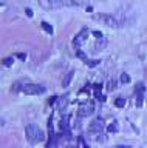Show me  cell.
Returning <instances> with one entry per match:
<instances>
[{
  "label": "cell",
  "instance_id": "cell-1",
  "mask_svg": "<svg viewBox=\"0 0 147 148\" xmlns=\"http://www.w3.org/2000/svg\"><path fill=\"white\" fill-rule=\"evenodd\" d=\"M25 134H26V139H28L30 143H39L40 140H43V137H45L43 131L40 130L39 125H36V123H28L26 125Z\"/></svg>",
  "mask_w": 147,
  "mask_h": 148
},
{
  "label": "cell",
  "instance_id": "cell-15",
  "mask_svg": "<svg viewBox=\"0 0 147 148\" xmlns=\"http://www.w3.org/2000/svg\"><path fill=\"white\" fill-rule=\"evenodd\" d=\"M128 82H130V76L127 73H122L121 74V83H128Z\"/></svg>",
  "mask_w": 147,
  "mask_h": 148
},
{
  "label": "cell",
  "instance_id": "cell-11",
  "mask_svg": "<svg viewBox=\"0 0 147 148\" xmlns=\"http://www.w3.org/2000/svg\"><path fill=\"white\" fill-rule=\"evenodd\" d=\"M73 74H75V71H68L65 74V77H63V80H62V85L63 86H68L70 85V82H71V79H73Z\"/></svg>",
  "mask_w": 147,
  "mask_h": 148
},
{
  "label": "cell",
  "instance_id": "cell-13",
  "mask_svg": "<svg viewBox=\"0 0 147 148\" xmlns=\"http://www.w3.org/2000/svg\"><path fill=\"white\" fill-rule=\"evenodd\" d=\"M115 105L116 106H124L126 105V99H124L122 96H118L116 99H115Z\"/></svg>",
  "mask_w": 147,
  "mask_h": 148
},
{
  "label": "cell",
  "instance_id": "cell-19",
  "mask_svg": "<svg viewBox=\"0 0 147 148\" xmlns=\"http://www.w3.org/2000/svg\"><path fill=\"white\" fill-rule=\"evenodd\" d=\"M84 2L85 0H71L70 3H73V5H84Z\"/></svg>",
  "mask_w": 147,
  "mask_h": 148
},
{
  "label": "cell",
  "instance_id": "cell-7",
  "mask_svg": "<svg viewBox=\"0 0 147 148\" xmlns=\"http://www.w3.org/2000/svg\"><path fill=\"white\" fill-rule=\"evenodd\" d=\"M88 34H90V31L87 29V28H84L79 34H77L75 39H73V45L75 46H81V45H84L85 42H87V39H88Z\"/></svg>",
  "mask_w": 147,
  "mask_h": 148
},
{
  "label": "cell",
  "instance_id": "cell-18",
  "mask_svg": "<svg viewBox=\"0 0 147 148\" xmlns=\"http://www.w3.org/2000/svg\"><path fill=\"white\" fill-rule=\"evenodd\" d=\"M87 63H88V66H95L99 63V60H87Z\"/></svg>",
  "mask_w": 147,
  "mask_h": 148
},
{
  "label": "cell",
  "instance_id": "cell-5",
  "mask_svg": "<svg viewBox=\"0 0 147 148\" xmlns=\"http://www.w3.org/2000/svg\"><path fill=\"white\" fill-rule=\"evenodd\" d=\"M104 127H105L104 119L102 117H96V119L91 120V123L88 127V131H91V133H101L104 130Z\"/></svg>",
  "mask_w": 147,
  "mask_h": 148
},
{
  "label": "cell",
  "instance_id": "cell-4",
  "mask_svg": "<svg viewBox=\"0 0 147 148\" xmlns=\"http://www.w3.org/2000/svg\"><path fill=\"white\" fill-rule=\"evenodd\" d=\"M93 111H95V103L93 102H84L81 106H79V117H87V116H91L93 114Z\"/></svg>",
  "mask_w": 147,
  "mask_h": 148
},
{
  "label": "cell",
  "instance_id": "cell-3",
  "mask_svg": "<svg viewBox=\"0 0 147 148\" xmlns=\"http://www.w3.org/2000/svg\"><path fill=\"white\" fill-rule=\"evenodd\" d=\"M93 18L98 20L104 25H107L110 28H118L119 26V22L115 18V16H108V14H93Z\"/></svg>",
  "mask_w": 147,
  "mask_h": 148
},
{
  "label": "cell",
  "instance_id": "cell-22",
  "mask_svg": "<svg viewBox=\"0 0 147 148\" xmlns=\"http://www.w3.org/2000/svg\"><path fill=\"white\" fill-rule=\"evenodd\" d=\"M115 148H132V147H128V145H116Z\"/></svg>",
  "mask_w": 147,
  "mask_h": 148
},
{
  "label": "cell",
  "instance_id": "cell-17",
  "mask_svg": "<svg viewBox=\"0 0 147 148\" xmlns=\"http://www.w3.org/2000/svg\"><path fill=\"white\" fill-rule=\"evenodd\" d=\"M3 65H5V66H11V65H12V57L3 59Z\"/></svg>",
  "mask_w": 147,
  "mask_h": 148
},
{
  "label": "cell",
  "instance_id": "cell-20",
  "mask_svg": "<svg viewBox=\"0 0 147 148\" xmlns=\"http://www.w3.org/2000/svg\"><path fill=\"white\" fill-rule=\"evenodd\" d=\"M25 12H26V16H28V17H31V16H33V11H31L30 8H26V9H25Z\"/></svg>",
  "mask_w": 147,
  "mask_h": 148
},
{
  "label": "cell",
  "instance_id": "cell-9",
  "mask_svg": "<svg viewBox=\"0 0 147 148\" xmlns=\"http://www.w3.org/2000/svg\"><path fill=\"white\" fill-rule=\"evenodd\" d=\"M68 94H63L61 97H57V100H56V108L59 111H62V110H65L67 108V105H68V102H70V99H68Z\"/></svg>",
  "mask_w": 147,
  "mask_h": 148
},
{
  "label": "cell",
  "instance_id": "cell-8",
  "mask_svg": "<svg viewBox=\"0 0 147 148\" xmlns=\"http://www.w3.org/2000/svg\"><path fill=\"white\" fill-rule=\"evenodd\" d=\"M135 94H136V105L141 106L142 100H144V85L142 83H138L135 86Z\"/></svg>",
  "mask_w": 147,
  "mask_h": 148
},
{
  "label": "cell",
  "instance_id": "cell-23",
  "mask_svg": "<svg viewBox=\"0 0 147 148\" xmlns=\"http://www.w3.org/2000/svg\"><path fill=\"white\" fill-rule=\"evenodd\" d=\"M146 99H147V97H146Z\"/></svg>",
  "mask_w": 147,
  "mask_h": 148
},
{
  "label": "cell",
  "instance_id": "cell-2",
  "mask_svg": "<svg viewBox=\"0 0 147 148\" xmlns=\"http://www.w3.org/2000/svg\"><path fill=\"white\" fill-rule=\"evenodd\" d=\"M22 91H23L25 94L37 96V94H43V92L47 91V86L40 85V83H25V85H22Z\"/></svg>",
  "mask_w": 147,
  "mask_h": 148
},
{
  "label": "cell",
  "instance_id": "cell-16",
  "mask_svg": "<svg viewBox=\"0 0 147 148\" xmlns=\"http://www.w3.org/2000/svg\"><path fill=\"white\" fill-rule=\"evenodd\" d=\"M108 131H110V133L118 131V122H113L112 125H108Z\"/></svg>",
  "mask_w": 147,
  "mask_h": 148
},
{
  "label": "cell",
  "instance_id": "cell-21",
  "mask_svg": "<svg viewBox=\"0 0 147 148\" xmlns=\"http://www.w3.org/2000/svg\"><path fill=\"white\" fill-rule=\"evenodd\" d=\"M17 57H19V59H22V60H25V57H26V56H25V54H22V53H19V54H17Z\"/></svg>",
  "mask_w": 147,
  "mask_h": 148
},
{
  "label": "cell",
  "instance_id": "cell-12",
  "mask_svg": "<svg viewBox=\"0 0 147 148\" xmlns=\"http://www.w3.org/2000/svg\"><path fill=\"white\" fill-rule=\"evenodd\" d=\"M107 91H113L115 88H116V80H113V79H110V80L107 82Z\"/></svg>",
  "mask_w": 147,
  "mask_h": 148
},
{
  "label": "cell",
  "instance_id": "cell-14",
  "mask_svg": "<svg viewBox=\"0 0 147 148\" xmlns=\"http://www.w3.org/2000/svg\"><path fill=\"white\" fill-rule=\"evenodd\" d=\"M40 25H42L43 31H47L48 34H53V28H51V25H50V23H47V22H42Z\"/></svg>",
  "mask_w": 147,
  "mask_h": 148
},
{
  "label": "cell",
  "instance_id": "cell-10",
  "mask_svg": "<svg viewBox=\"0 0 147 148\" xmlns=\"http://www.w3.org/2000/svg\"><path fill=\"white\" fill-rule=\"evenodd\" d=\"M61 130H62V133L70 131V125H68V116H65V117L61 120Z\"/></svg>",
  "mask_w": 147,
  "mask_h": 148
},
{
  "label": "cell",
  "instance_id": "cell-6",
  "mask_svg": "<svg viewBox=\"0 0 147 148\" xmlns=\"http://www.w3.org/2000/svg\"><path fill=\"white\" fill-rule=\"evenodd\" d=\"M39 5L43 9H59L62 6V0H39Z\"/></svg>",
  "mask_w": 147,
  "mask_h": 148
}]
</instances>
